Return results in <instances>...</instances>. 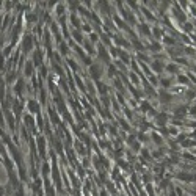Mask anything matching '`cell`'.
I'll list each match as a JSON object with an SVG mask.
<instances>
[{"mask_svg": "<svg viewBox=\"0 0 196 196\" xmlns=\"http://www.w3.org/2000/svg\"><path fill=\"white\" fill-rule=\"evenodd\" d=\"M32 49H33V38L30 33H27L22 38V50H24V54H28Z\"/></svg>", "mask_w": 196, "mask_h": 196, "instance_id": "obj_1", "label": "cell"}, {"mask_svg": "<svg viewBox=\"0 0 196 196\" xmlns=\"http://www.w3.org/2000/svg\"><path fill=\"white\" fill-rule=\"evenodd\" d=\"M16 80H17V75H16V71H6V75L3 77V82H5V85H14L16 83Z\"/></svg>", "mask_w": 196, "mask_h": 196, "instance_id": "obj_2", "label": "cell"}, {"mask_svg": "<svg viewBox=\"0 0 196 196\" xmlns=\"http://www.w3.org/2000/svg\"><path fill=\"white\" fill-rule=\"evenodd\" d=\"M89 75L93 77L94 80H99L100 75H102V69H100L99 64H91L89 66Z\"/></svg>", "mask_w": 196, "mask_h": 196, "instance_id": "obj_3", "label": "cell"}, {"mask_svg": "<svg viewBox=\"0 0 196 196\" xmlns=\"http://www.w3.org/2000/svg\"><path fill=\"white\" fill-rule=\"evenodd\" d=\"M24 85H25V80H24V78H17L16 83L13 85V88H14V91H16L17 94H21L22 89H24Z\"/></svg>", "mask_w": 196, "mask_h": 196, "instance_id": "obj_4", "label": "cell"}, {"mask_svg": "<svg viewBox=\"0 0 196 196\" xmlns=\"http://www.w3.org/2000/svg\"><path fill=\"white\" fill-rule=\"evenodd\" d=\"M152 69H154L155 72H162V71L165 69V63L160 61V60H155V61L152 63Z\"/></svg>", "mask_w": 196, "mask_h": 196, "instance_id": "obj_5", "label": "cell"}, {"mask_svg": "<svg viewBox=\"0 0 196 196\" xmlns=\"http://www.w3.org/2000/svg\"><path fill=\"white\" fill-rule=\"evenodd\" d=\"M30 113H39V105L36 100H28V105H27Z\"/></svg>", "mask_w": 196, "mask_h": 196, "instance_id": "obj_6", "label": "cell"}, {"mask_svg": "<svg viewBox=\"0 0 196 196\" xmlns=\"http://www.w3.org/2000/svg\"><path fill=\"white\" fill-rule=\"evenodd\" d=\"M33 61H27V64H25V69H24V75L25 77H30L33 74Z\"/></svg>", "mask_w": 196, "mask_h": 196, "instance_id": "obj_7", "label": "cell"}, {"mask_svg": "<svg viewBox=\"0 0 196 196\" xmlns=\"http://www.w3.org/2000/svg\"><path fill=\"white\" fill-rule=\"evenodd\" d=\"M6 123H8V127L13 130V129H14V116H13V111H8L6 110Z\"/></svg>", "mask_w": 196, "mask_h": 196, "instance_id": "obj_8", "label": "cell"}, {"mask_svg": "<svg viewBox=\"0 0 196 196\" xmlns=\"http://www.w3.org/2000/svg\"><path fill=\"white\" fill-rule=\"evenodd\" d=\"M99 57H100L104 61H108V60H110L108 55H107V50H105V47H104V46H100V49H99Z\"/></svg>", "mask_w": 196, "mask_h": 196, "instance_id": "obj_9", "label": "cell"}, {"mask_svg": "<svg viewBox=\"0 0 196 196\" xmlns=\"http://www.w3.org/2000/svg\"><path fill=\"white\" fill-rule=\"evenodd\" d=\"M43 57H41V52H35V57H33V64L35 66H38L39 63H41Z\"/></svg>", "mask_w": 196, "mask_h": 196, "instance_id": "obj_10", "label": "cell"}, {"mask_svg": "<svg viewBox=\"0 0 196 196\" xmlns=\"http://www.w3.org/2000/svg\"><path fill=\"white\" fill-rule=\"evenodd\" d=\"M140 30H141L143 35H151V30H149V27H148L146 24H141L140 25Z\"/></svg>", "mask_w": 196, "mask_h": 196, "instance_id": "obj_11", "label": "cell"}, {"mask_svg": "<svg viewBox=\"0 0 196 196\" xmlns=\"http://www.w3.org/2000/svg\"><path fill=\"white\" fill-rule=\"evenodd\" d=\"M166 118H168V115H166V113L159 115V116H157V123H159V124H165V123H166Z\"/></svg>", "mask_w": 196, "mask_h": 196, "instance_id": "obj_12", "label": "cell"}, {"mask_svg": "<svg viewBox=\"0 0 196 196\" xmlns=\"http://www.w3.org/2000/svg\"><path fill=\"white\" fill-rule=\"evenodd\" d=\"M169 99H171V96H169V94H166V93H160V100H162V102L168 104Z\"/></svg>", "mask_w": 196, "mask_h": 196, "instance_id": "obj_13", "label": "cell"}, {"mask_svg": "<svg viewBox=\"0 0 196 196\" xmlns=\"http://www.w3.org/2000/svg\"><path fill=\"white\" fill-rule=\"evenodd\" d=\"M166 69H168L169 72H177V66H174V64H168Z\"/></svg>", "mask_w": 196, "mask_h": 196, "instance_id": "obj_14", "label": "cell"}, {"mask_svg": "<svg viewBox=\"0 0 196 196\" xmlns=\"http://www.w3.org/2000/svg\"><path fill=\"white\" fill-rule=\"evenodd\" d=\"M64 8H66V6H64V3H58V6H57V13H58V14H61V13L64 11Z\"/></svg>", "mask_w": 196, "mask_h": 196, "instance_id": "obj_15", "label": "cell"}, {"mask_svg": "<svg viewBox=\"0 0 196 196\" xmlns=\"http://www.w3.org/2000/svg\"><path fill=\"white\" fill-rule=\"evenodd\" d=\"M121 60H123L124 63H129V57H127L126 52H121Z\"/></svg>", "mask_w": 196, "mask_h": 196, "instance_id": "obj_16", "label": "cell"}, {"mask_svg": "<svg viewBox=\"0 0 196 196\" xmlns=\"http://www.w3.org/2000/svg\"><path fill=\"white\" fill-rule=\"evenodd\" d=\"M72 35H74V38H77V41H78V43H80V41H82V35H80V33H78V32H74Z\"/></svg>", "mask_w": 196, "mask_h": 196, "instance_id": "obj_17", "label": "cell"}, {"mask_svg": "<svg viewBox=\"0 0 196 196\" xmlns=\"http://www.w3.org/2000/svg\"><path fill=\"white\" fill-rule=\"evenodd\" d=\"M154 35H155V36H159V38L162 36V32H160V28H159V27H155V28H154Z\"/></svg>", "mask_w": 196, "mask_h": 196, "instance_id": "obj_18", "label": "cell"}, {"mask_svg": "<svg viewBox=\"0 0 196 196\" xmlns=\"http://www.w3.org/2000/svg\"><path fill=\"white\" fill-rule=\"evenodd\" d=\"M3 5H6V6H5V8H6V9H11V8H13V6H14V3H13V2H5V3H3Z\"/></svg>", "mask_w": 196, "mask_h": 196, "instance_id": "obj_19", "label": "cell"}, {"mask_svg": "<svg viewBox=\"0 0 196 196\" xmlns=\"http://www.w3.org/2000/svg\"><path fill=\"white\" fill-rule=\"evenodd\" d=\"M162 85H163V86H169V85H171L169 78H165V80H162Z\"/></svg>", "mask_w": 196, "mask_h": 196, "instance_id": "obj_20", "label": "cell"}, {"mask_svg": "<svg viewBox=\"0 0 196 196\" xmlns=\"http://www.w3.org/2000/svg\"><path fill=\"white\" fill-rule=\"evenodd\" d=\"M159 49H160V44H157V43L152 44V50H159Z\"/></svg>", "mask_w": 196, "mask_h": 196, "instance_id": "obj_21", "label": "cell"}, {"mask_svg": "<svg viewBox=\"0 0 196 196\" xmlns=\"http://www.w3.org/2000/svg\"><path fill=\"white\" fill-rule=\"evenodd\" d=\"M185 30H187V32H190V30H191V25H190V24H187V25H185Z\"/></svg>", "mask_w": 196, "mask_h": 196, "instance_id": "obj_22", "label": "cell"}]
</instances>
